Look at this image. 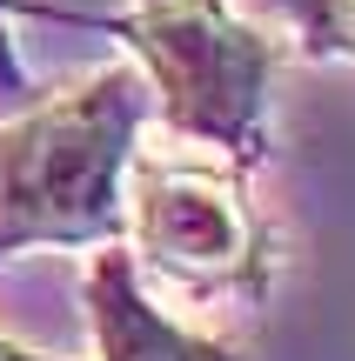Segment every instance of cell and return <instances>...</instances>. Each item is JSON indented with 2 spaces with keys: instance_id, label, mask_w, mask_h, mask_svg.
I'll return each instance as SVG.
<instances>
[{
  "instance_id": "cell-1",
  "label": "cell",
  "mask_w": 355,
  "mask_h": 361,
  "mask_svg": "<svg viewBox=\"0 0 355 361\" xmlns=\"http://www.w3.org/2000/svg\"><path fill=\"white\" fill-rule=\"evenodd\" d=\"M141 121L148 87L134 67H94L0 114V268L34 247L94 255L121 241Z\"/></svg>"
},
{
  "instance_id": "cell-5",
  "label": "cell",
  "mask_w": 355,
  "mask_h": 361,
  "mask_svg": "<svg viewBox=\"0 0 355 361\" xmlns=\"http://www.w3.org/2000/svg\"><path fill=\"white\" fill-rule=\"evenodd\" d=\"M302 7V54L355 61V0H295Z\"/></svg>"
},
{
  "instance_id": "cell-6",
  "label": "cell",
  "mask_w": 355,
  "mask_h": 361,
  "mask_svg": "<svg viewBox=\"0 0 355 361\" xmlns=\"http://www.w3.org/2000/svg\"><path fill=\"white\" fill-rule=\"evenodd\" d=\"M0 361H67V355H47V348H27V341H13L7 328H0Z\"/></svg>"
},
{
  "instance_id": "cell-2",
  "label": "cell",
  "mask_w": 355,
  "mask_h": 361,
  "mask_svg": "<svg viewBox=\"0 0 355 361\" xmlns=\"http://www.w3.org/2000/svg\"><path fill=\"white\" fill-rule=\"evenodd\" d=\"M121 247L141 281L181 301L262 308L282 274V241L255 207L241 161L222 154H141L128 161V228Z\"/></svg>"
},
{
  "instance_id": "cell-4",
  "label": "cell",
  "mask_w": 355,
  "mask_h": 361,
  "mask_svg": "<svg viewBox=\"0 0 355 361\" xmlns=\"http://www.w3.org/2000/svg\"><path fill=\"white\" fill-rule=\"evenodd\" d=\"M80 314H88L94 361H248L235 341L174 322L155 301V288L141 281V268H134V255L121 241H107V247L88 255Z\"/></svg>"
},
{
  "instance_id": "cell-3",
  "label": "cell",
  "mask_w": 355,
  "mask_h": 361,
  "mask_svg": "<svg viewBox=\"0 0 355 361\" xmlns=\"http://www.w3.org/2000/svg\"><path fill=\"white\" fill-rule=\"evenodd\" d=\"M114 34L141 61L148 107L195 154H222L248 168L268 141V87L275 40L248 27L228 0H141Z\"/></svg>"
}]
</instances>
